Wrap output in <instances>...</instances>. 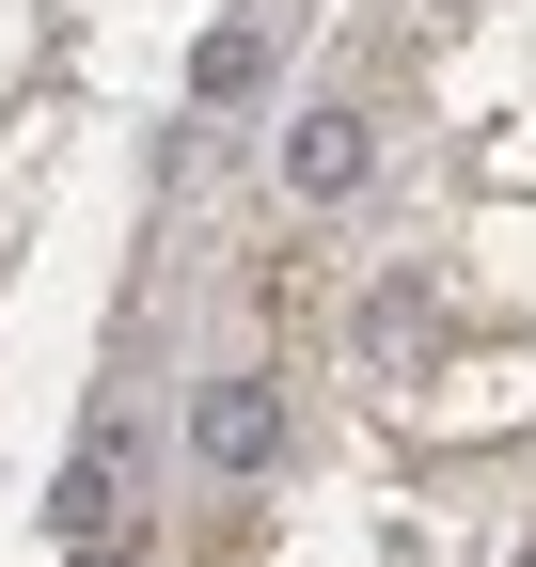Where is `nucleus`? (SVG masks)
<instances>
[{
    "label": "nucleus",
    "instance_id": "nucleus-3",
    "mask_svg": "<svg viewBox=\"0 0 536 567\" xmlns=\"http://www.w3.org/2000/svg\"><path fill=\"white\" fill-rule=\"evenodd\" d=\"M348 174H363V111H316L300 126V189H348Z\"/></svg>",
    "mask_w": 536,
    "mask_h": 567
},
{
    "label": "nucleus",
    "instance_id": "nucleus-4",
    "mask_svg": "<svg viewBox=\"0 0 536 567\" xmlns=\"http://www.w3.org/2000/svg\"><path fill=\"white\" fill-rule=\"evenodd\" d=\"M80 567H143V551H126V536H95V551H80Z\"/></svg>",
    "mask_w": 536,
    "mask_h": 567
},
{
    "label": "nucleus",
    "instance_id": "nucleus-2",
    "mask_svg": "<svg viewBox=\"0 0 536 567\" xmlns=\"http://www.w3.org/2000/svg\"><path fill=\"white\" fill-rule=\"evenodd\" d=\"M268 442H285V410H268L252 379H221V394H206V457H221V473H252Z\"/></svg>",
    "mask_w": 536,
    "mask_h": 567
},
{
    "label": "nucleus",
    "instance_id": "nucleus-1",
    "mask_svg": "<svg viewBox=\"0 0 536 567\" xmlns=\"http://www.w3.org/2000/svg\"><path fill=\"white\" fill-rule=\"evenodd\" d=\"M63 551H95V536H126V425H95V442H80V473H63Z\"/></svg>",
    "mask_w": 536,
    "mask_h": 567
}]
</instances>
